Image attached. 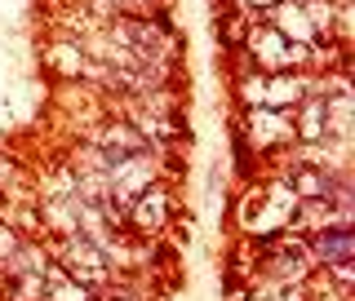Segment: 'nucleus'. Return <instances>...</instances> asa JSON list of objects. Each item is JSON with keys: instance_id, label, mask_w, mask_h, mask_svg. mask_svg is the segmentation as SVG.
Returning a JSON list of instances; mask_svg holds the SVG:
<instances>
[{"instance_id": "0eeeda50", "label": "nucleus", "mask_w": 355, "mask_h": 301, "mask_svg": "<svg viewBox=\"0 0 355 301\" xmlns=\"http://www.w3.org/2000/svg\"><path fill=\"white\" fill-rule=\"evenodd\" d=\"M164 208H169V199H164V191H147L138 199V208H133V221H138L142 230H155L164 217Z\"/></svg>"}, {"instance_id": "f257e3e1", "label": "nucleus", "mask_w": 355, "mask_h": 301, "mask_svg": "<svg viewBox=\"0 0 355 301\" xmlns=\"http://www.w3.org/2000/svg\"><path fill=\"white\" fill-rule=\"evenodd\" d=\"M311 253H315L311 262H324V266L351 262V226H324L311 244Z\"/></svg>"}, {"instance_id": "423d86ee", "label": "nucleus", "mask_w": 355, "mask_h": 301, "mask_svg": "<svg viewBox=\"0 0 355 301\" xmlns=\"http://www.w3.org/2000/svg\"><path fill=\"white\" fill-rule=\"evenodd\" d=\"M293 191H297V195H306V199L329 195V191H333V177H329L324 169H315V164H302V169L293 173Z\"/></svg>"}, {"instance_id": "1a4fd4ad", "label": "nucleus", "mask_w": 355, "mask_h": 301, "mask_svg": "<svg viewBox=\"0 0 355 301\" xmlns=\"http://www.w3.org/2000/svg\"><path fill=\"white\" fill-rule=\"evenodd\" d=\"M9 253H14V235H9V230H0V262H5Z\"/></svg>"}, {"instance_id": "6e6552de", "label": "nucleus", "mask_w": 355, "mask_h": 301, "mask_svg": "<svg viewBox=\"0 0 355 301\" xmlns=\"http://www.w3.org/2000/svg\"><path fill=\"white\" fill-rule=\"evenodd\" d=\"M302 116H306V120L297 125V133H302V138H320V133H329V107L320 102V98H315V102H306Z\"/></svg>"}, {"instance_id": "9d476101", "label": "nucleus", "mask_w": 355, "mask_h": 301, "mask_svg": "<svg viewBox=\"0 0 355 301\" xmlns=\"http://www.w3.org/2000/svg\"><path fill=\"white\" fill-rule=\"evenodd\" d=\"M240 5H275V0H240Z\"/></svg>"}, {"instance_id": "f03ea898", "label": "nucleus", "mask_w": 355, "mask_h": 301, "mask_svg": "<svg viewBox=\"0 0 355 301\" xmlns=\"http://www.w3.org/2000/svg\"><path fill=\"white\" fill-rule=\"evenodd\" d=\"M249 133L258 147H275L280 138H288V116H280V111L262 107V111H249Z\"/></svg>"}, {"instance_id": "39448f33", "label": "nucleus", "mask_w": 355, "mask_h": 301, "mask_svg": "<svg viewBox=\"0 0 355 301\" xmlns=\"http://www.w3.org/2000/svg\"><path fill=\"white\" fill-rule=\"evenodd\" d=\"M275 27H280V36H293V40H311V31H315V22L302 5H280L275 9Z\"/></svg>"}, {"instance_id": "20e7f679", "label": "nucleus", "mask_w": 355, "mask_h": 301, "mask_svg": "<svg viewBox=\"0 0 355 301\" xmlns=\"http://www.w3.org/2000/svg\"><path fill=\"white\" fill-rule=\"evenodd\" d=\"M249 49H253V53H258V58H262L266 66H288V62H293V58H297V49H288V44H284V36H280V31H262V36H258V40H249Z\"/></svg>"}, {"instance_id": "7ed1b4c3", "label": "nucleus", "mask_w": 355, "mask_h": 301, "mask_svg": "<svg viewBox=\"0 0 355 301\" xmlns=\"http://www.w3.org/2000/svg\"><path fill=\"white\" fill-rule=\"evenodd\" d=\"M306 266H311V253L302 248V244H284V248H275V257H271V271H275V280H302L306 275Z\"/></svg>"}]
</instances>
